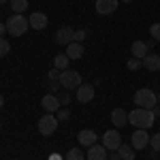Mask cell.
Masks as SVG:
<instances>
[{
	"label": "cell",
	"mask_w": 160,
	"mask_h": 160,
	"mask_svg": "<svg viewBox=\"0 0 160 160\" xmlns=\"http://www.w3.org/2000/svg\"><path fill=\"white\" fill-rule=\"evenodd\" d=\"M58 100H60V105L64 107V105H68L73 98H71V94H68V92H62V94H58Z\"/></svg>",
	"instance_id": "obj_29"
},
{
	"label": "cell",
	"mask_w": 160,
	"mask_h": 160,
	"mask_svg": "<svg viewBox=\"0 0 160 160\" xmlns=\"http://www.w3.org/2000/svg\"><path fill=\"white\" fill-rule=\"evenodd\" d=\"M143 66H145L148 71H152V73L160 71V56L158 53H148V56L143 58Z\"/></svg>",
	"instance_id": "obj_16"
},
{
	"label": "cell",
	"mask_w": 160,
	"mask_h": 160,
	"mask_svg": "<svg viewBox=\"0 0 160 160\" xmlns=\"http://www.w3.org/2000/svg\"><path fill=\"white\" fill-rule=\"evenodd\" d=\"M109 160H122V156H120L118 152H113V154H111V156H109Z\"/></svg>",
	"instance_id": "obj_31"
},
{
	"label": "cell",
	"mask_w": 160,
	"mask_h": 160,
	"mask_svg": "<svg viewBox=\"0 0 160 160\" xmlns=\"http://www.w3.org/2000/svg\"><path fill=\"white\" fill-rule=\"evenodd\" d=\"M41 107L45 109V113H58L60 109V100H58V94H47V96H43L41 98Z\"/></svg>",
	"instance_id": "obj_9"
},
{
	"label": "cell",
	"mask_w": 160,
	"mask_h": 160,
	"mask_svg": "<svg viewBox=\"0 0 160 160\" xmlns=\"http://www.w3.org/2000/svg\"><path fill=\"white\" fill-rule=\"evenodd\" d=\"M130 51H132V58H137V60H143L145 56H148V45L143 43V41H135L132 45H130Z\"/></svg>",
	"instance_id": "obj_17"
},
{
	"label": "cell",
	"mask_w": 160,
	"mask_h": 160,
	"mask_svg": "<svg viewBox=\"0 0 160 160\" xmlns=\"http://www.w3.org/2000/svg\"><path fill=\"white\" fill-rule=\"evenodd\" d=\"M2 105H4V98H2V96H0V107H2Z\"/></svg>",
	"instance_id": "obj_35"
},
{
	"label": "cell",
	"mask_w": 160,
	"mask_h": 160,
	"mask_svg": "<svg viewBox=\"0 0 160 160\" xmlns=\"http://www.w3.org/2000/svg\"><path fill=\"white\" fill-rule=\"evenodd\" d=\"M49 79H51V81L60 79V71H58V68H53V71H49Z\"/></svg>",
	"instance_id": "obj_30"
},
{
	"label": "cell",
	"mask_w": 160,
	"mask_h": 160,
	"mask_svg": "<svg viewBox=\"0 0 160 160\" xmlns=\"http://www.w3.org/2000/svg\"><path fill=\"white\" fill-rule=\"evenodd\" d=\"M111 122H113L115 128H122V126L128 124V113L124 109H113L111 111Z\"/></svg>",
	"instance_id": "obj_15"
},
{
	"label": "cell",
	"mask_w": 160,
	"mask_h": 160,
	"mask_svg": "<svg viewBox=\"0 0 160 160\" xmlns=\"http://www.w3.org/2000/svg\"><path fill=\"white\" fill-rule=\"evenodd\" d=\"M158 105H160V96H158Z\"/></svg>",
	"instance_id": "obj_38"
},
{
	"label": "cell",
	"mask_w": 160,
	"mask_h": 160,
	"mask_svg": "<svg viewBox=\"0 0 160 160\" xmlns=\"http://www.w3.org/2000/svg\"><path fill=\"white\" fill-rule=\"evenodd\" d=\"M75 41V30L73 28H68V26H62V28H58V32H56V43L58 45H71Z\"/></svg>",
	"instance_id": "obj_8"
},
{
	"label": "cell",
	"mask_w": 160,
	"mask_h": 160,
	"mask_svg": "<svg viewBox=\"0 0 160 160\" xmlns=\"http://www.w3.org/2000/svg\"><path fill=\"white\" fill-rule=\"evenodd\" d=\"M149 34H152V38L158 43L160 41V24H152L149 26Z\"/></svg>",
	"instance_id": "obj_25"
},
{
	"label": "cell",
	"mask_w": 160,
	"mask_h": 160,
	"mask_svg": "<svg viewBox=\"0 0 160 160\" xmlns=\"http://www.w3.org/2000/svg\"><path fill=\"white\" fill-rule=\"evenodd\" d=\"M56 128H58V118H56L53 113H45V115H41V120H38V132H41L43 137L53 135Z\"/></svg>",
	"instance_id": "obj_5"
},
{
	"label": "cell",
	"mask_w": 160,
	"mask_h": 160,
	"mask_svg": "<svg viewBox=\"0 0 160 160\" xmlns=\"http://www.w3.org/2000/svg\"><path fill=\"white\" fill-rule=\"evenodd\" d=\"M0 4H7V0H0Z\"/></svg>",
	"instance_id": "obj_36"
},
{
	"label": "cell",
	"mask_w": 160,
	"mask_h": 160,
	"mask_svg": "<svg viewBox=\"0 0 160 160\" xmlns=\"http://www.w3.org/2000/svg\"><path fill=\"white\" fill-rule=\"evenodd\" d=\"M126 66H128L130 71H139V68L143 66V60H137V58H130V60L126 62Z\"/></svg>",
	"instance_id": "obj_24"
},
{
	"label": "cell",
	"mask_w": 160,
	"mask_h": 160,
	"mask_svg": "<svg viewBox=\"0 0 160 160\" xmlns=\"http://www.w3.org/2000/svg\"><path fill=\"white\" fill-rule=\"evenodd\" d=\"M9 51H11V45H9V41H7V38H0V58H4Z\"/></svg>",
	"instance_id": "obj_23"
},
{
	"label": "cell",
	"mask_w": 160,
	"mask_h": 160,
	"mask_svg": "<svg viewBox=\"0 0 160 160\" xmlns=\"http://www.w3.org/2000/svg\"><path fill=\"white\" fill-rule=\"evenodd\" d=\"M4 32H7V24H0V38H2Z\"/></svg>",
	"instance_id": "obj_34"
},
{
	"label": "cell",
	"mask_w": 160,
	"mask_h": 160,
	"mask_svg": "<svg viewBox=\"0 0 160 160\" xmlns=\"http://www.w3.org/2000/svg\"><path fill=\"white\" fill-rule=\"evenodd\" d=\"M28 28H30V22L26 19L24 15H19V13H13L11 17L7 19V32L11 37H22Z\"/></svg>",
	"instance_id": "obj_2"
},
{
	"label": "cell",
	"mask_w": 160,
	"mask_h": 160,
	"mask_svg": "<svg viewBox=\"0 0 160 160\" xmlns=\"http://www.w3.org/2000/svg\"><path fill=\"white\" fill-rule=\"evenodd\" d=\"M102 145L109 149V152H118L120 145H122V135L113 128V130H107L105 135H102Z\"/></svg>",
	"instance_id": "obj_6"
},
{
	"label": "cell",
	"mask_w": 160,
	"mask_h": 160,
	"mask_svg": "<svg viewBox=\"0 0 160 160\" xmlns=\"http://www.w3.org/2000/svg\"><path fill=\"white\" fill-rule=\"evenodd\" d=\"M122 2H130V0H122Z\"/></svg>",
	"instance_id": "obj_37"
},
{
	"label": "cell",
	"mask_w": 160,
	"mask_h": 160,
	"mask_svg": "<svg viewBox=\"0 0 160 160\" xmlns=\"http://www.w3.org/2000/svg\"><path fill=\"white\" fill-rule=\"evenodd\" d=\"M66 56H68L71 60H79V58L83 56V45L73 41L71 45H66Z\"/></svg>",
	"instance_id": "obj_18"
},
{
	"label": "cell",
	"mask_w": 160,
	"mask_h": 160,
	"mask_svg": "<svg viewBox=\"0 0 160 160\" xmlns=\"http://www.w3.org/2000/svg\"><path fill=\"white\" fill-rule=\"evenodd\" d=\"M47 160H62V156H60V154H51Z\"/></svg>",
	"instance_id": "obj_33"
},
{
	"label": "cell",
	"mask_w": 160,
	"mask_h": 160,
	"mask_svg": "<svg viewBox=\"0 0 160 160\" xmlns=\"http://www.w3.org/2000/svg\"><path fill=\"white\" fill-rule=\"evenodd\" d=\"M77 141H79V145H83V148H90V145H94V143L98 141V137H96V132H94V130L86 128V130H81V132L77 135Z\"/></svg>",
	"instance_id": "obj_14"
},
{
	"label": "cell",
	"mask_w": 160,
	"mask_h": 160,
	"mask_svg": "<svg viewBox=\"0 0 160 160\" xmlns=\"http://www.w3.org/2000/svg\"><path fill=\"white\" fill-rule=\"evenodd\" d=\"M28 22H30V28H32V30H45L47 24H49L47 15H45V13H41V11L32 13V15L28 17Z\"/></svg>",
	"instance_id": "obj_10"
},
{
	"label": "cell",
	"mask_w": 160,
	"mask_h": 160,
	"mask_svg": "<svg viewBox=\"0 0 160 160\" xmlns=\"http://www.w3.org/2000/svg\"><path fill=\"white\" fill-rule=\"evenodd\" d=\"M137 107H141V109H154L156 105H158V96L149 90V88H141V90H137L135 96H132Z\"/></svg>",
	"instance_id": "obj_3"
},
{
	"label": "cell",
	"mask_w": 160,
	"mask_h": 160,
	"mask_svg": "<svg viewBox=\"0 0 160 160\" xmlns=\"http://www.w3.org/2000/svg\"><path fill=\"white\" fill-rule=\"evenodd\" d=\"M86 38H88V30H86V28L75 30V43H81V41H86Z\"/></svg>",
	"instance_id": "obj_27"
},
{
	"label": "cell",
	"mask_w": 160,
	"mask_h": 160,
	"mask_svg": "<svg viewBox=\"0 0 160 160\" xmlns=\"http://www.w3.org/2000/svg\"><path fill=\"white\" fill-rule=\"evenodd\" d=\"M149 145L154 152H160V132H156L154 137H149Z\"/></svg>",
	"instance_id": "obj_26"
},
{
	"label": "cell",
	"mask_w": 160,
	"mask_h": 160,
	"mask_svg": "<svg viewBox=\"0 0 160 160\" xmlns=\"http://www.w3.org/2000/svg\"><path fill=\"white\" fill-rule=\"evenodd\" d=\"M118 154L122 156V160H135V156H137V149L132 148V145H120V149H118Z\"/></svg>",
	"instance_id": "obj_20"
},
{
	"label": "cell",
	"mask_w": 160,
	"mask_h": 160,
	"mask_svg": "<svg viewBox=\"0 0 160 160\" xmlns=\"http://www.w3.org/2000/svg\"><path fill=\"white\" fill-rule=\"evenodd\" d=\"M60 86L66 88V90H77V88L81 86V75L77 73V71H71V68H66V71H62L60 73Z\"/></svg>",
	"instance_id": "obj_4"
},
{
	"label": "cell",
	"mask_w": 160,
	"mask_h": 160,
	"mask_svg": "<svg viewBox=\"0 0 160 160\" xmlns=\"http://www.w3.org/2000/svg\"><path fill=\"white\" fill-rule=\"evenodd\" d=\"M88 160H107V148L102 143H94L88 148V154H86Z\"/></svg>",
	"instance_id": "obj_11"
},
{
	"label": "cell",
	"mask_w": 160,
	"mask_h": 160,
	"mask_svg": "<svg viewBox=\"0 0 160 160\" xmlns=\"http://www.w3.org/2000/svg\"><path fill=\"white\" fill-rule=\"evenodd\" d=\"M68 62H71V58L66 56V53H58L56 58H53V68H58V71H66L68 68Z\"/></svg>",
	"instance_id": "obj_19"
},
{
	"label": "cell",
	"mask_w": 160,
	"mask_h": 160,
	"mask_svg": "<svg viewBox=\"0 0 160 160\" xmlns=\"http://www.w3.org/2000/svg\"><path fill=\"white\" fill-rule=\"evenodd\" d=\"M152 160H156V158H152Z\"/></svg>",
	"instance_id": "obj_39"
},
{
	"label": "cell",
	"mask_w": 160,
	"mask_h": 160,
	"mask_svg": "<svg viewBox=\"0 0 160 160\" xmlns=\"http://www.w3.org/2000/svg\"><path fill=\"white\" fill-rule=\"evenodd\" d=\"M64 160H86V154H83L81 149L73 148V149H68V152H66V156H64Z\"/></svg>",
	"instance_id": "obj_22"
},
{
	"label": "cell",
	"mask_w": 160,
	"mask_h": 160,
	"mask_svg": "<svg viewBox=\"0 0 160 160\" xmlns=\"http://www.w3.org/2000/svg\"><path fill=\"white\" fill-rule=\"evenodd\" d=\"M56 118H58V122H64V120H68V118H71V111H68V109H64V107H60V109H58V115H56Z\"/></svg>",
	"instance_id": "obj_28"
},
{
	"label": "cell",
	"mask_w": 160,
	"mask_h": 160,
	"mask_svg": "<svg viewBox=\"0 0 160 160\" xmlns=\"http://www.w3.org/2000/svg\"><path fill=\"white\" fill-rule=\"evenodd\" d=\"M154 122H156V115H154L152 109H141V107H137L135 111L128 113V124H132L135 128L148 130V128L154 126Z\"/></svg>",
	"instance_id": "obj_1"
},
{
	"label": "cell",
	"mask_w": 160,
	"mask_h": 160,
	"mask_svg": "<svg viewBox=\"0 0 160 160\" xmlns=\"http://www.w3.org/2000/svg\"><path fill=\"white\" fill-rule=\"evenodd\" d=\"M9 4H11V11L19 13V15H24L28 9V0H9Z\"/></svg>",
	"instance_id": "obj_21"
},
{
	"label": "cell",
	"mask_w": 160,
	"mask_h": 160,
	"mask_svg": "<svg viewBox=\"0 0 160 160\" xmlns=\"http://www.w3.org/2000/svg\"><path fill=\"white\" fill-rule=\"evenodd\" d=\"M118 4H120V0H96V13L111 15V13H115Z\"/></svg>",
	"instance_id": "obj_12"
},
{
	"label": "cell",
	"mask_w": 160,
	"mask_h": 160,
	"mask_svg": "<svg viewBox=\"0 0 160 160\" xmlns=\"http://www.w3.org/2000/svg\"><path fill=\"white\" fill-rule=\"evenodd\" d=\"M75 98L79 100V102H90V100L94 98V86L81 83V86L77 88V96H75Z\"/></svg>",
	"instance_id": "obj_13"
},
{
	"label": "cell",
	"mask_w": 160,
	"mask_h": 160,
	"mask_svg": "<svg viewBox=\"0 0 160 160\" xmlns=\"http://www.w3.org/2000/svg\"><path fill=\"white\" fill-rule=\"evenodd\" d=\"M130 145L135 149H145L149 145V135L143 130V128H137L132 132V139H130Z\"/></svg>",
	"instance_id": "obj_7"
},
{
	"label": "cell",
	"mask_w": 160,
	"mask_h": 160,
	"mask_svg": "<svg viewBox=\"0 0 160 160\" xmlns=\"http://www.w3.org/2000/svg\"><path fill=\"white\" fill-rule=\"evenodd\" d=\"M58 86H60V81H51V83H49V90H58Z\"/></svg>",
	"instance_id": "obj_32"
}]
</instances>
